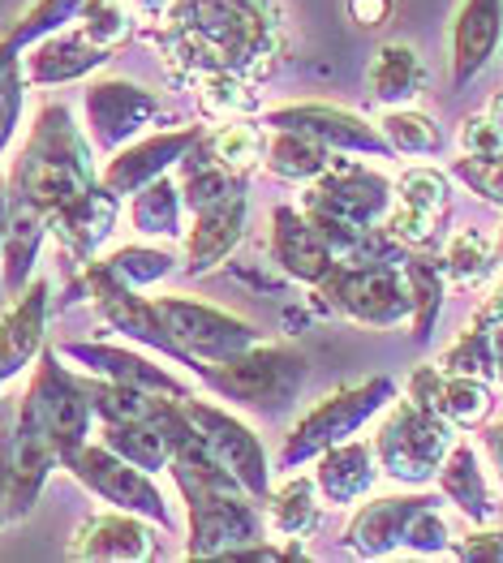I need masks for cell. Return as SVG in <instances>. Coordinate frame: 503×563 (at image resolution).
Instances as JSON below:
<instances>
[{
	"label": "cell",
	"instance_id": "6da1fadb",
	"mask_svg": "<svg viewBox=\"0 0 503 563\" xmlns=\"http://www.w3.org/2000/svg\"><path fill=\"white\" fill-rule=\"evenodd\" d=\"M164 22L160 40L182 82L203 74H241L263 82L284 44L275 0H173Z\"/></svg>",
	"mask_w": 503,
	"mask_h": 563
},
{
	"label": "cell",
	"instance_id": "7a4b0ae2",
	"mask_svg": "<svg viewBox=\"0 0 503 563\" xmlns=\"http://www.w3.org/2000/svg\"><path fill=\"white\" fill-rule=\"evenodd\" d=\"M91 181L99 177L91 173V151L74 125V112L65 103H44L31 125V139L22 142V151L9 168V189L26 194L52 216L69 198H78Z\"/></svg>",
	"mask_w": 503,
	"mask_h": 563
},
{
	"label": "cell",
	"instance_id": "3957f363",
	"mask_svg": "<svg viewBox=\"0 0 503 563\" xmlns=\"http://www.w3.org/2000/svg\"><path fill=\"white\" fill-rule=\"evenodd\" d=\"M185 495L189 517V560H237L241 551L263 542V520L254 512V495L232 477H198L189 470L168 465Z\"/></svg>",
	"mask_w": 503,
	"mask_h": 563
},
{
	"label": "cell",
	"instance_id": "277c9868",
	"mask_svg": "<svg viewBox=\"0 0 503 563\" xmlns=\"http://www.w3.org/2000/svg\"><path fill=\"white\" fill-rule=\"evenodd\" d=\"M457 443V426L444 413L417 405L413 396L392 400V413L383 418L379 434H374V456L379 470L387 473L401 486H426L435 482V473L444 465V456Z\"/></svg>",
	"mask_w": 503,
	"mask_h": 563
},
{
	"label": "cell",
	"instance_id": "5b68a950",
	"mask_svg": "<svg viewBox=\"0 0 503 563\" xmlns=\"http://www.w3.org/2000/svg\"><path fill=\"white\" fill-rule=\"evenodd\" d=\"M392 400H396V383L387 375L367 378V383H358V387L331 391L327 400H319L310 413H302V418L293 422V430L284 434V448H280L275 465H280V470H297V465H306V461H319L327 448L353 439V434H358L374 413H383Z\"/></svg>",
	"mask_w": 503,
	"mask_h": 563
},
{
	"label": "cell",
	"instance_id": "8992f818",
	"mask_svg": "<svg viewBox=\"0 0 503 563\" xmlns=\"http://www.w3.org/2000/svg\"><path fill=\"white\" fill-rule=\"evenodd\" d=\"M194 375L203 378L216 396H225L232 405H245V409H284L293 405L302 378H306V357L284 349V344H254L245 349L241 357L220 362V366H198Z\"/></svg>",
	"mask_w": 503,
	"mask_h": 563
},
{
	"label": "cell",
	"instance_id": "52a82bcc",
	"mask_svg": "<svg viewBox=\"0 0 503 563\" xmlns=\"http://www.w3.org/2000/svg\"><path fill=\"white\" fill-rule=\"evenodd\" d=\"M319 297L327 310H340L362 328H401L413 314L401 263H336Z\"/></svg>",
	"mask_w": 503,
	"mask_h": 563
},
{
	"label": "cell",
	"instance_id": "ba28073f",
	"mask_svg": "<svg viewBox=\"0 0 503 563\" xmlns=\"http://www.w3.org/2000/svg\"><path fill=\"white\" fill-rule=\"evenodd\" d=\"M155 310H160L168 335L177 340V349L185 353L189 371L232 362V357H241L245 349H254L263 340L245 319H237V314L220 310V306L194 301V297H177V292L155 297Z\"/></svg>",
	"mask_w": 503,
	"mask_h": 563
},
{
	"label": "cell",
	"instance_id": "9c48e42d",
	"mask_svg": "<svg viewBox=\"0 0 503 563\" xmlns=\"http://www.w3.org/2000/svg\"><path fill=\"white\" fill-rule=\"evenodd\" d=\"M22 405L35 413V422L44 426V434L56 443L61 465L83 443H91L87 434H91L95 409H91V396H87V383H83V375L65 371L52 349L40 353V366H35V378H31L26 396H22Z\"/></svg>",
	"mask_w": 503,
	"mask_h": 563
},
{
	"label": "cell",
	"instance_id": "30bf717a",
	"mask_svg": "<svg viewBox=\"0 0 503 563\" xmlns=\"http://www.w3.org/2000/svg\"><path fill=\"white\" fill-rule=\"evenodd\" d=\"M65 470L74 473L91 495H99L103 504H112V508H121V512H134V517L151 520V525H160V529L173 525L168 499L160 495V486L151 482V473L130 465V461L117 456L112 448H103V443H83V448L65 461Z\"/></svg>",
	"mask_w": 503,
	"mask_h": 563
},
{
	"label": "cell",
	"instance_id": "8fae6325",
	"mask_svg": "<svg viewBox=\"0 0 503 563\" xmlns=\"http://www.w3.org/2000/svg\"><path fill=\"white\" fill-rule=\"evenodd\" d=\"M182 405H185V413H189V422L198 426L203 443L211 448V456L263 504L267 490H272V461H267L259 434L241 422L237 413L211 405V400H203V396H185Z\"/></svg>",
	"mask_w": 503,
	"mask_h": 563
},
{
	"label": "cell",
	"instance_id": "7c38bea8",
	"mask_svg": "<svg viewBox=\"0 0 503 563\" xmlns=\"http://www.w3.org/2000/svg\"><path fill=\"white\" fill-rule=\"evenodd\" d=\"M387 207H392V181L353 159H340V155L331 159V168L319 181H310L302 194V211L336 216L349 224H383Z\"/></svg>",
	"mask_w": 503,
	"mask_h": 563
},
{
	"label": "cell",
	"instance_id": "4fadbf2b",
	"mask_svg": "<svg viewBox=\"0 0 503 563\" xmlns=\"http://www.w3.org/2000/svg\"><path fill=\"white\" fill-rule=\"evenodd\" d=\"M83 280H87V288H91L95 310H99V319H103L108 328L121 331V335H130V340H138V344H146V349H155V353H164V357H173L177 366H189L185 353L177 349V340H173L168 328H164L155 301L142 297V288H130L121 276H112L103 263H91Z\"/></svg>",
	"mask_w": 503,
	"mask_h": 563
},
{
	"label": "cell",
	"instance_id": "5bb4252c",
	"mask_svg": "<svg viewBox=\"0 0 503 563\" xmlns=\"http://www.w3.org/2000/svg\"><path fill=\"white\" fill-rule=\"evenodd\" d=\"M263 125H267V130H297V134H310V139L322 142V146L336 151V155H374V159L396 155L379 125L362 121L358 112L331 108V103H284V108H272V112L263 117Z\"/></svg>",
	"mask_w": 503,
	"mask_h": 563
},
{
	"label": "cell",
	"instance_id": "9a60e30c",
	"mask_svg": "<svg viewBox=\"0 0 503 563\" xmlns=\"http://www.w3.org/2000/svg\"><path fill=\"white\" fill-rule=\"evenodd\" d=\"M83 108H87V130L99 151H121L125 142H134L146 125L160 121L164 103L160 95L134 87L125 78H99L83 95Z\"/></svg>",
	"mask_w": 503,
	"mask_h": 563
},
{
	"label": "cell",
	"instance_id": "2e32d148",
	"mask_svg": "<svg viewBox=\"0 0 503 563\" xmlns=\"http://www.w3.org/2000/svg\"><path fill=\"white\" fill-rule=\"evenodd\" d=\"M203 139V125H185V130H164L151 139L125 142L121 151H112V159L103 164L99 181L112 194H138L142 186H151L155 177H168V168L182 164V155Z\"/></svg>",
	"mask_w": 503,
	"mask_h": 563
},
{
	"label": "cell",
	"instance_id": "e0dca14e",
	"mask_svg": "<svg viewBox=\"0 0 503 563\" xmlns=\"http://www.w3.org/2000/svg\"><path fill=\"white\" fill-rule=\"evenodd\" d=\"M47 335V280L26 284L22 292L9 297L0 314V383L18 378L31 362H40Z\"/></svg>",
	"mask_w": 503,
	"mask_h": 563
},
{
	"label": "cell",
	"instance_id": "ac0fdd59",
	"mask_svg": "<svg viewBox=\"0 0 503 563\" xmlns=\"http://www.w3.org/2000/svg\"><path fill=\"white\" fill-rule=\"evenodd\" d=\"M155 529L151 520L134 517V512H99V517H87L83 529L74 533L69 542V555L74 560H103V563H138L155 555Z\"/></svg>",
	"mask_w": 503,
	"mask_h": 563
},
{
	"label": "cell",
	"instance_id": "d6986e66",
	"mask_svg": "<svg viewBox=\"0 0 503 563\" xmlns=\"http://www.w3.org/2000/svg\"><path fill=\"white\" fill-rule=\"evenodd\" d=\"M69 362H78L87 375L95 378H112V383H130V387H142L151 396H194L182 378L164 366H155L151 357H142L134 349H117V344H99V340H74L61 349Z\"/></svg>",
	"mask_w": 503,
	"mask_h": 563
},
{
	"label": "cell",
	"instance_id": "ffe728a7",
	"mask_svg": "<svg viewBox=\"0 0 503 563\" xmlns=\"http://www.w3.org/2000/svg\"><path fill=\"white\" fill-rule=\"evenodd\" d=\"M112 229H117V194L103 181H91L78 198H69L47 216V233L78 263H91V254L112 236Z\"/></svg>",
	"mask_w": 503,
	"mask_h": 563
},
{
	"label": "cell",
	"instance_id": "44dd1931",
	"mask_svg": "<svg viewBox=\"0 0 503 563\" xmlns=\"http://www.w3.org/2000/svg\"><path fill=\"white\" fill-rule=\"evenodd\" d=\"M272 254L284 276L319 288L327 272L336 267V254L327 245V236L315 229V220L302 207H275L272 216Z\"/></svg>",
	"mask_w": 503,
	"mask_h": 563
},
{
	"label": "cell",
	"instance_id": "7402d4cb",
	"mask_svg": "<svg viewBox=\"0 0 503 563\" xmlns=\"http://www.w3.org/2000/svg\"><path fill=\"white\" fill-rule=\"evenodd\" d=\"M503 40V0H460L452 22V87H469Z\"/></svg>",
	"mask_w": 503,
	"mask_h": 563
},
{
	"label": "cell",
	"instance_id": "603a6c76",
	"mask_svg": "<svg viewBox=\"0 0 503 563\" xmlns=\"http://www.w3.org/2000/svg\"><path fill=\"white\" fill-rule=\"evenodd\" d=\"M108 47L91 44L78 26L74 31H56L22 56V74L31 87H61V82H78L95 69H103Z\"/></svg>",
	"mask_w": 503,
	"mask_h": 563
},
{
	"label": "cell",
	"instance_id": "cb8c5ba5",
	"mask_svg": "<svg viewBox=\"0 0 503 563\" xmlns=\"http://www.w3.org/2000/svg\"><path fill=\"white\" fill-rule=\"evenodd\" d=\"M245 236V194H237L225 207H211L203 216H194V229L185 233L182 272L185 276H207L220 263H229L232 250Z\"/></svg>",
	"mask_w": 503,
	"mask_h": 563
},
{
	"label": "cell",
	"instance_id": "d4e9b609",
	"mask_svg": "<svg viewBox=\"0 0 503 563\" xmlns=\"http://www.w3.org/2000/svg\"><path fill=\"white\" fill-rule=\"evenodd\" d=\"M430 504L426 495H392V499H370L362 512L349 520L345 547L362 560H387L392 551L405 547V529H409L413 512Z\"/></svg>",
	"mask_w": 503,
	"mask_h": 563
},
{
	"label": "cell",
	"instance_id": "484cf974",
	"mask_svg": "<svg viewBox=\"0 0 503 563\" xmlns=\"http://www.w3.org/2000/svg\"><path fill=\"white\" fill-rule=\"evenodd\" d=\"M47 236V211L40 202H31L26 194L9 189V229L0 245V267H4V288L9 297L22 292L35 280V263H40V245Z\"/></svg>",
	"mask_w": 503,
	"mask_h": 563
},
{
	"label": "cell",
	"instance_id": "4316f807",
	"mask_svg": "<svg viewBox=\"0 0 503 563\" xmlns=\"http://www.w3.org/2000/svg\"><path fill=\"white\" fill-rule=\"evenodd\" d=\"M319 482L322 504H336V508H349V504H362L374 482H379V456H374V443H358V439H345L336 448H327L319 456Z\"/></svg>",
	"mask_w": 503,
	"mask_h": 563
},
{
	"label": "cell",
	"instance_id": "83f0119b",
	"mask_svg": "<svg viewBox=\"0 0 503 563\" xmlns=\"http://www.w3.org/2000/svg\"><path fill=\"white\" fill-rule=\"evenodd\" d=\"M177 173H182L177 186H182V202L189 216H203V211H211V207L232 202L237 194H245V177L232 173V168H225V164L211 155L207 139H198L189 151H185L182 164H177Z\"/></svg>",
	"mask_w": 503,
	"mask_h": 563
},
{
	"label": "cell",
	"instance_id": "f1b7e54d",
	"mask_svg": "<svg viewBox=\"0 0 503 563\" xmlns=\"http://www.w3.org/2000/svg\"><path fill=\"white\" fill-rule=\"evenodd\" d=\"M444 499L457 508L460 517H469L473 525H491L495 520V495L491 482L478 465V452L469 443H452V452L444 456V465L435 473Z\"/></svg>",
	"mask_w": 503,
	"mask_h": 563
},
{
	"label": "cell",
	"instance_id": "f546056e",
	"mask_svg": "<svg viewBox=\"0 0 503 563\" xmlns=\"http://www.w3.org/2000/svg\"><path fill=\"white\" fill-rule=\"evenodd\" d=\"M319 482L315 477H302V473H293V477H284V482H275L272 490H267V517H272V529L284 538V542H306L315 529H319V517H322V504H319Z\"/></svg>",
	"mask_w": 503,
	"mask_h": 563
},
{
	"label": "cell",
	"instance_id": "4dcf8cb0",
	"mask_svg": "<svg viewBox=\"0 0 503 563\" xmlns=\"http://www.w3.org/2000/svg\"><path fill=\"white\" fill-rule=\"evenodd\" d=\"M331 159H336V151H327V146L315 142L310 134H297V130H272L263 168H267L272 177H280V181L310 186V181H319L322 173L331 168Z\"/></svg>",
	"mask_w": 503,
	"mask_h": 563
},
{
	"label": "cell",
	"instance_id": "1f68e13d",
	"mask_svg": "<svg viewBox=\"0 0 503 563\" xmlns=\"http://www.w3.org/2000/svg\"><path fill=\"white\" fill-rule=\"evenodd\" d=\"M426 87V65L409 44H383L370 65V91L383 108H405Z\"/></svg>",
	"mask_w": 503,
	"mask_h": 563
},
{
	"label": "cell",
	"instance_id": "d6a6232c",
	"mask_svg": "<svg viewBox=\"0 0 503 563\" xmlns=\"http://www.w3.org/2000/svg\"><path fill=\"white\" fill-rule=\"evenodd\" d=\"M401 272H405V284H409V301H413V340H430V328L439 319V306H444V263L439 258H426L422 250H409L401 258Z\"/></svg>",
	"mask_w": 503,
	"mask_h": 563
},
{
	"label": "cell",
	"instance_id": "836d02e7",
	"mask_svg": "<svg viewBox=\"0 0 503 563\" xmlns=\"http://www.w3.org/2000/svg\"><path fill=\"white\" fill-rule=\"evenodd\" d=\"M103 448H112L117 456H125L130 465L146 473L168 470L173 448L164 439V430L155 426V418H138V422H103Z\"/></svg>",
	"mask_w": 503,
	"mask_h": 563
},
{
	"label": "cell",
	"instance_id": "e575fe53",
	"mask_svg": "<svg viewBox=\"0 0 503 563\" xmlns=\"http://www.w3.org/2000/svg\"><path fill=\"white\" fill-rule=\"evenodd\" d=\"M444 276L457 288H482L491 280L495 263H500V250L491 245V236L482 229H457L444 245Z\"/></svg>",
	"mask_w": 503,
	"mask_h": 563
},
{
	"label": "cell",
	"instance_id": "d590c367",
	"mask_svg": "<svg viewBox=\"0 0 503 563\" xmlns=\"http://www.w3.org/2000/svg\"><path fill=\"white\" fill-rule=\"evenodd\" d=\"M182 186H173L168 177H155L151 186H142L138 194H130V220L134 233L142 236H173L182 233Z\"/></svg>",
	"mask_w": 503,
	"mask_h": 563
},
{
	"label": "cell",
	"instance_id": "8d00e7d4",
	"mask_svg": "<svg viewBox=\"0 0 503 563\" xmlns=\"http://www.w3.org/2000/svg\"><path fill=\"white\" fill-rule=\"evenodd\" d=\"M267 139H272L267 125H259V121H250V117H232V121H225V125L207 139V146H211V155H216L225 168L245 177V173H254V168L267 159Z\"/></svg>",
	"mask_w": 503,
	"mask_h": 563
},
{
	"label": "cell",
	"instance_id": "74e56055",
	"mask_svg": "<svg viewBox=\"0 0 503 563\" xmlns=\"http://www.w3.org/2000/svg\"><path fill=\"white\" fill-rule=\"evenodd\" d=\"M185 87L198 95V103H203L207 117L232 121V117L259 112V91H254V82L241 78V74H203V78H194V82H185Z\"/></svg>",
	"mask_w": 503,
	"mask_h": 563
},
{
	"label": "cell",
	"instance_id": "f35d334b",
	"mask_svg": "<svg viewBox=\"0 0 503 563\" xmlns=\"http://www.w3.org/2000/svg\"><path fill=\"white\" fill-rule=\"evenodd\" d=\"M491 387L486 378H469V375H444L439 383V396H435V409L457 426V430H473L491 418Z\"/></svg>",
	"mask_w": 503,
	"mask_h": 563
},
{
	"label": "cell",
	"instance_id": "ab89813d",
	"mask_svg": "<svg viewBox=\"0 0 503 563\" xmlns=\"http://www.w3.org/2000/svg\"><path fill=\"white\" fill-rule=\"evenodd\" d=\"M83 383H87V396H91V409L99 422H138V418H151V409L160 400V396H151L142 387L112 383V378L83 375Z\"/></svg>",
	"mask_w": 503,
	"mask_h": 563
},
{
	"label": "cell",
	"instance_id": "60d3db41",
	"mask_svg": "<svg viewBox=\"0 0 503 563\" xmlns=\"http://www.w3.org/2000/svg\"><path fill=\"white\" fill-rule=\"evenodd\" d=\"M379 130H383V139L392 142L396 155H439L444 151L439 125L426 112L409 108V103L405 108H387L383 121H379Z\"/></svg>",
	"mask_w": 503,
	"mask_h": 563
},
{
	"label": "cell",
	"instance_id": "b9f144b4",
	"mask_svg": "<svg viewBox=\"0 0 503 563\" xmlns=\"http://www.w3.org/2000/svg\"><path fill=\"white\" fill-rule=\"evenodd\" d=\"M392 202L413 207V211H426L435 220H448L452 211V186L439 168H405L396 181H392Z\"/></svg>",
	"mask_w": 503,
	"mask_h": 563
},
{
	"label": "cell",
	"instance_id": "7bdbcfd3",
	"mask_svg": "<svg viewBox=\"0 0 503 563\" xmlns=\"http://www.w3.org/2000/svg\"><path fill=\"white\" fill-rule=\"evenodd\" d=\"M103 267L112 276L130 284V288H155L160 280H168L177 272V258L168 250H155V245H121L103 258Z\"/></svg>",
	"mask_w": 503,
	"mask_h": 563
},
{
	"label": "cell",
	"instance_id": "ee69618b",
	"mask_svg": "<svg viewBox=\"0 0 503 563\" xmlns=\"http://www.w3.org/2000/svg\"><path fill=\"white\" fill-rule=\"evenodd\" d=\"M83 4H87V0H35V4L9 26V44L18 47V52L35 47L40 40H47V35L65 31V22H78Z\"/></svg>",
	"mask_w": 503,
	"mask_h": 563
},
{
	"label": "cell",
	"instance_id": "f6af8a7d",
	"mask_svg": "<svg viewBox=\"0 0 503 563\" xmlns=\"http://www.w3.org/2000/svg\"><path fill=\"white\" fill-rule=\"evenodd\" d=\"M439 371L444 375H469V378H495V335L491 328L473 323L469 331H460L457 344L439 357Z\"/></svg>",
	"mask_w": 503,
	"mask_h": 563
},
{
	"label": "cell",
	"instance_id": "bcb514c9",
	"mask_svg": "<svg viewBox=\"0 0 503 563\" xmlns=\"http://www.w3.org/2000/svg\"><path fill=\"white\" fill-rule=\"evenodd\" d=\"M78 31L99 47H121L134 35V9L125 0H87L78 13Z\"/></svg>",
	"mask_w": 503,
	"mask_h": 563
},
{
	"label": "cell",
	"instance_id": "7dc6e473",
	"mask_svg": "<svg viewBox=\"0 0 503 563\" xmlns=\"http://www.w3.org/2000/svg\"><path fill=\"white\" fill-rule=\"evenodd\" d=\"M452 177L469 194H478L482 202L503 207V151L500 155H464L452 164Z\"/></svg>",
	"mask_w": 503,
	"mask_h": 563
},
{
	"label": "cell",
	"instance_id": "c3c4849f",
	"mask_svg": "<svg viewBox=\"0 0 503 563\" xmlns=\"http://www.w3.org/2000/svg\"><path fill=\"white\" fill-rule=\"evenodd\" d=\"M405 551H413V555H444V551H452V529H448L444 512L435 508V499L413 512L409 529H405Z\"/></svg>",
	"mask_w": 503,
	"mask_h": 563
},
{
	"label": "cell",
	"instance_id": "681fc988",
	"mask_svg": "<svg viewBox=\"0 0 503 563\" xmlns=\"http://www.w3.org/2000/svg\"><path fill=\"white\" fill-rule=\"evenodd\" d=\"M383 229L396 236L405 250H430V245L439 241L444 220H435V216H426V211H413V207L392 202V207H387V216H383Z\"/></svg>",
	"mask_w": 503,
	"mask_h": 563
},
{
	"label": "cell",
	"instance_id": "f907efd6",
	"mask_svg": "<svg viewBox=\"0 0 503 563\" xmlns=\"http://www.w3.org/2000/svg\"><path fill=\"white\" fill-rule=\"evenodd\" d=\"M26 74H22V60L4 74V82H0V155H4V146L13 142L18 134V121H22V103H26Z\"/></svg>",
	"mask_w": 503,
	"mask_h": 563
},
{
	"label": "cell",
	"instance_id": "816d5d0a",
	"mask_svg": "<svg viewBox=\"0 0 503 563\" xmlns=\"http://www.w3.org/2000/svg\"><path fill=\"white\" fill-rule=\"evenodd\" d=\"M460 151H464V155H500L503 130L486 112H478V117H469V121L460 125Z\"/></svg>",
	"mask_w": 503,
	"mask_h": 563
},
{
	"label": "cell",
	"instance_id": "f5cc1de1",
	"mask_svg": "<svg viewBox=\"0 0 503 563\" xmlns=\"http://www.w3.org/2000/svg\"><path fill=\"white\" fill-rule=\"evenodd\" d=\"M460 560H503V529H473L457 542Z\"/></svg>",
	"mask_w": 503,
	"mask_h": 563
},
{
	"label": "cell",
	"instance_id": "db71d44e",
	"mask_svg": "<svg viewBox=\"0 0 503 563\" xmlns=\"http://www.w3.org/2000/svg\"><path fill=\"white\" fill-rule=\"evenodd\" d=\"M396 0H345V13L362 26V31H379L387 18H392Z\"/></svg>",
	"mask_w": 503,
	"mask_h": 563
},
{
	"label": "cell",
	"instance_id": "11a10c76",
	"mask_svg": "<svg viewBox=\"0 0 503 563\" xmlns=\"http://www.w3.org/2000/svg\"><path fill=\"white\" fill-rule=\"evenodd\" d=\"M473 323H482V328H495V323H503V280L495 284V292H491V297L478 306Z\"/></svg>",
	"mask_w": 503,
	"mask_h": 563
},
{
	"label": "cell",
	"instance_id": "9f6ffc18",
	"mask_svg": "<svg viewBox=\"0 0 503 563\" xmlns=\"http://www.w3.org/2000/svg\"><path fill=\"white\" fill-rule=\"evenodd\" d=\"M482 448H486V456H491V465H495V473H500L503 482V422L482 430Z\"/></svg>",
	"mask_w": 503,
	"mask_h": 563
},
{
	"label": "cell",
	"instance_id": "6f0895ef",
	"mask_svg": "<svg viewBox=\"0 0 503 563\" xmlns=\"http://www.w3.org/2000/svg\"><path fill=\"white\" fill-rule=\"evenodd\" d=\"M9 430H13V422L4 418L0 422V512H4V490H9Z\"/></svg>",
	"mask_w": 503,
	"mask_h": 563
},
{
	"label": "cell",
	"instance_id": "680465c9",
	"mask_svg": "<svg viewBox=\"0 0 503 563\" xmlns=\"http://www.w3.org/2000/svg\"><path fill=\"white\" fill-rule=\"evenodd\" d=\"M18 60H22V52L9 44V35H0V82H4V74H9Z\"/></svg>",
	"mask_w": 503,
	"mask_h": 563
},
{
	"label": "cell",
	"instance_id": "91938a15",
	"mask_svg": "<svg viewBox=\"0 0 503 563\" xmlns=\"http://www.w3.org/2000/svg\"><path fill=\"white\" fill-rule=\"evenodd\" d=\"M4 229H9V181H0V245H4Z\"/></svg>",
	"mask_w": 503,
	"mask_h": 563
},
{
	"label": "cell",
	"instance_id": "94428289",
	"mask_svg": "<svg viewBox=\"0 0 503 563\" xmlns=\"http://www.w3.org/2000/svg\"><path fill=\"white\" fill-rule=\"evenodd\" d=\"M491 335H495V378L503 383V323H495Z\"/></svg>",
	"mask_w": 503,
	"mask_h": 563
},
{
	"label": "cell",
	"instance_id": "6125c7cd",
	"mask_svg": "<svg viewBox=\"0 0 503 563\" xmlns=\"http://www.w3.org/2000/svg\"><path fill=\"white\" fill-rule=\"evenodd\" d=\"M486 117H491V121H495V125H500V130H503V91L495 95L491 103H486Z\"/></svg>",
	"mask_w": 503,
	"mask_h": 563
},
{
	"label": "cell",
	"instance_id": "be15d7a7",
	"mask_svg": "<svg viewBox=\"0 0 503 563\" xmlns=\"http://www.w3.org/2000/svg\"><path fill=\"white\" fill-rule=\"evenodd\" d=\"M495 250H500V258H503V229H500V241H495Z\"/></svg>",
	"mask_w": 503,
	"mask_h": 563
}]
</instances>
